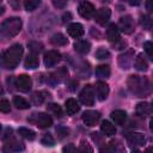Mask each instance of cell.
<instances>
[{
  "mask_svg": "<svg viewBox=\"0 0 153 153\" xmlns=\"http://www.w3.org/2000/svg\"><path fill=\"white\" fill-rule=\"evenodd\" d=\"M127 85L129 91L136 97H148L153 92V85L146 76L130 75L127 80Z\"/></svg>",
  "mask_w": 153,
  "mask_h": 153,
  "instance_id": "cell-1",
  "label": "cell"
},
{
  "mask_svg": "<svg viewBox=\"0 0 153 153\" xmlns=\"http://www.w3.org/2000/svg\"><path fill=\"white\" fill-rule=\"evenodd\" d=\"M23 56V47L19 43L11 45L1 56V66L5 69H14Z\"/></svg>",
  "mask_w": 153,
  "mask_h": 153,
  "instance_id": "cell-2",
  "label": "cell"
},
{
  "mask_svg": "<svg viewBox=\"0 0 153 153\" xmlns=\"http://www.w3.org/2000/svg\"><path fill=\"white\" fill-rule=\"evenodd\" d=\"M22 19L18 17H11L5 19L0 26V37L2 39H7L17 36L22 30Z\"/></svg>",
  "mask_w": 153,
  "mask_h": 153,
  "instance_id": "cell-3",
  "label": "cell"
},
{
  "mask_svg": "<svg viewBox=\"0 0 153 153\" xmlns=\"http://www.w3.org/2000/svg\"><path fill=\"white\" fill-rule=\"evenodd\" d=\"M27 121H29L30 123L37 126L38 128H42V129L49 128V127H51V124H53L51 117H50L49 115L44 114V112H35V114H32V115L27 118Z\"/></svg>",
  "mask_w": 153,
  "mask_h": 153,
  "instance_id": "cell-4",
  "label": "cell"
},
{
  "mask_svg": "<svg viewBox=\"0 0 153 153\" xmlns=\"http://www.w3.org/2000/svg\"><path fill=\"white\" fill-rule=\"evenodd\" d=\"M117 26H118L120 31H122L123 33H126V35H130V33L134 31V29H135V24H134V19H133V17L129 16V14L121 17Z\"/></svg>",
  "mask_w": 153,
  "mask_h": 153,
  "instance_id": "cell-5",
  "label": "cell"
},
{
  "mask_svg": "<svg viewBox=\"0 0 153 153\" xmlns=\"http://www.w3.org/2000/svg\"><path fill=\"white\" fill-rule=\"evenodd\" d=\"M24 151V145L14 137H10L2 146V153H17Z\"/></svg>",
  "mask_w": 153,
  "mask_h": 153,
  "instance_id": "cell-6",
  "label": "cell"
},
{
  "mask_svg": "<svg viewBox=\"0 0 153 153\" xmlns=\"http://www.w3.org/2000/svg\"><path fill=\"white\" fill-rule=\"evenodd\" d=\"M79 99H80V102H81L84 105H86V106H92L93 103H94V92H93V87H92L91 85H86V86L81 90V92H80V94H79Z\"/></svg>",
  "mask_w": 153,
  "mask_h": 153,
  "instance_id": "cell-7",
  "label": "cell"
},
{
  "mask_svg": "<svg viewBox=\"0 0 153 153\" xmlns=\"http://www.w3.org/2000/svg\"><path fill=\"white\" fill-rule=\"evenodd\" d=\"M78 12L82 18L91 19L92 17H94L96 10H94V6L90 1H81L78 6Z\"/></svg>",
  "mask_w": 153,
  "mask_h": 153,
  "instance_id": "cell-8",
  "label": "cell"
},
{
  "mask_svg": "<svg viewBox=\"0 0 153 153\" xmlns=\"http://www.w3.org/2000/svg\"><path fill=\"white\" fill-rule=\"evenodd\" d=\"M16 86L22 92H29L32 87V80L26 74H20L16 79Z\"/></svg>",
  "mask_w": 153,
  "mask_h": 153,
  "instance_id": "cell-9",
  "label": "cell"
},
{
  "mask_svg": "<svg viewBox=\"0 0 153 153\" xmlns=\"http://www.w3.org/2000/svg\"><path fill=\"white\" fill-rule=\"evenodd\" d=\"M81 117L86 126L93 127L98 123V121L100 118V114H99V111H96V110H86Z\"/></svg>",
  "mask_w": 153,
  "mask_h": 153,
  "instance_id": "cell-10",
  "label": "cell"
},
{
  "mask_svg": "<svg viewBox=\"0 0 153 153\" xmlns=\"http://www.w3.org/2000/svg\"><path fill=\"white\" fill-rule=\"evenodd\" d=\"M126 137H127L128 143H129L130 146H134V147L143 146L145 142H146L145 136H143L141 133H137V131H130V133H127V134H126Z\"/></svg>",
  "mask_w": 153,
  "mask_h": 153,
  "instance_id": "cell-11",
  "label": "cell"
},
{
  "mask_svg": "<svg viewBox=\"0 0 153 153\" xmlns=\"http://www.w3.org/2000/svg\"><path fill=\"white\" fill-rule=\"evenodd\" d=\"M110 16H111L110 8H108V7H100V8H98V10L96 11L93 18H94V20H96L99 25H105V24L109 22Z\"/></svg>",
  "mask_w": 153,
  "mask_h": 153,
  "instance_id": "cell-12",
  "label": "cell"
},
{
  "mask_svg": "<svg viewBox=\"0 0 153 153\" xmlns=\"http://www.w3.org/2000/svg\"><path fill=\"white\" fill-rule=\"evenodd\" d=\"M60 60H61V54L57 50H48L43 56L45 67H54Z\"/></svg>",
  "mask_w": 153,
  "mask_h": 153,
  "instance_id": "cell-13",
  "label": "cell"
},
{
  "mask_svg": "<svg viewBox=\"0 0 153 153\" xmlns=\"http://www.w3.org/2000/svg\"><path fill=\"white\" fill-rule=\"evenodd\" d=\"M133 55H134V50L129 49V50L124 51L123 54H121L118 56V65L122 69L130 68V65H131V61H133Z\"/></svg>",
  "mask_w": 153,
  "mask_h": 153,
  "instance_id": "cell-14",
  "label": "cell"
},
{
  "mask_svg": "<svg viewBox=\"0 0 153 153\" xmlns=\"http://www.w3.org/2000/svg\"><path fill=\"white\" fill-rule=\"evenodd\" d=\"M96 94H97V98L99 99V100H105L106 98H108V96H109V86H108V84L106 82H104V81H97L96 82Z\"/></svg>",
  "mask_w": 153,
  "mask_h": 153,
  "instance_id": "cell-15",
  "label": "cell"
},
{
  "mask_svg": "<svg viewBox=\"0 0 153 153\" xmlns=\"http://www.w3.org/2000/svg\"><path fill=\"white\" fill-rule=\"evenodd\" d=\"M106 37H108V39H109L112 44H115V43H117L118 41H121L120 29H118V26H117L116 24H110V25L108 26V29H106Z\"/></svg>",
  "mask_w": 153,
  "mask_h": 153,
  "instance_id": "cell-16",
  "label": "cell"
},
{
  "mask_svg": "<svg viewBox=\"0 0 153 153\" xmlns=\"http://www.w3.org/2000/svg\"><path fill=\"white\" fill-rule=\"evenodd\" d=\"M67 74H68V72H67V69L66 68H60V69H57L56 72H54V73H51V74H49V78H48V81L51 84V85H56V84H60L66 76H67Z\"/></svg>",
  "mask_w": 153,
  "mask_h": 153,
  "instance_id": "cell-17",
  "label": "cell"
},
{
  "mask_svg": "<svg viewBox=\"0 0 153 153\" xmlns=\"http://www.w3.org/2000/svg\"><path fill=\"white\" fill-rule=\"evenodd\" d=\"M67 32L73 38H80L84 35L85 30H84V26L80 23H72L67 26Z\"/></svg>",
  "mask_w": 153,
  "mask_h": 153,
  "instance_id": "cell-18",
  "label": "cell"
},
{
  "mask_svg": "<svg viewBox=\"0 0 153 153\" xmlns=\"http://www.w3.org/2000/svg\"><path fill=\"white\" fill-rule=\"evenodd\" d=\"M90 49H91V43L86 39H79L74 43V50L79 54L85 55L90 51Z\"/></svg>",
  "mask_w": 153,
  "mask_h": 153,
  "instance_id": "cell-19",
  "label": "cell"
},
{
  "mask_svg": "<svg viewBox=\"0 0 153 153\" xmlns=\"http://www.w3.org/2000/svg\"><path fill=\"white\" fill-rule=\"evenodd\" d=\"M38 65H39L38 55L32 54V53H30V54L26 56L25 61H24V67H25L26 69H35V68L38 67Z\"/></svg>",
  "mask_w": 153,
  "mask_h": 153,
  "instance_id": "cell-20",
  "label": "cell"
},
{
  "mask_svg": "<svg viewBox=\"0 0 153 153\" xmlns=\"http://www.w3.org/2000/svg\"><path fill=\"white\" fill-rule=\"evenodd\" d=\"M65 108H66V111L68 115H74L80 110V105L74 98H68L65 102Z\"/></svg>",
  "mask_w": 153,
  "mask_h": 153,
  "instance_id": "cell-21",
  "label": "cell"
},
{
  "mask_svg": "<svg viewBox=\"0 0 153 153\" xmlns=\"http://www.w3.org/2000/svg\"><path fill=\"white\" fill-rule=\"evenodd\" d=\"M111 118L116 124L123 126L127 121V112L123 110H114L111 112Z\"/></svg>",
  "mask_w": 153,
  "mask_h": 153,
  "instance_id": "cell-22",
  "label": "cell"
},
{
  "mask_svg": "<svg viewBox=\"0 0 153 153\" xmlns=\"http://www.w3.org/2000/svg\"><path fill=\"white\" fill-rule=\"evenodd\" d=\"M151 111H152V108H151V105H149L148 103H146V102L139 103V104L136 105V108H135L136 115H139V116H141V117L148 116V115L151 114Z\"/></svg>",
  "mask_w": 153,
  "mask_h": 153,
  "instance_id": "cell-23",
  "label": "cell"
},
{
  "mask_svg": "<svg viewBox=\"0 0 153 153\" xmlns=\"http://www.w3.org/2000/svg\"><path fill=\"white\" fill-rule=\"evenodd\" d=\"M134 67L140 72H146L148 69V63L143 56V54H139L134 60Z\"/></svg>",
  "mask_w": 153,
  "mask_h": 153,
  "instance_id": "cell-24",
  "label": "cell"
},
{
  "mask_svg": "<svg viewBox=\"0 0 153 153\" xmlns=\"http://www.w3.org/2000/svg\"><path fill=\"white\" fill-rule=\"evenodd\" d=\"M100 130L103 131L104 135L106 136H111V135H115L116 134V128L115 126L109 122V121H103L102 124H100Z\"/></svg>",
  "mask_w": 153,
  "mask_h": 153,
  "instance_id": "cell-25",
  "label": "cell"
},
{
  "mask_svg": "<svg viewBox=\"0 0 153 153\" xmlns=\"http://www.w3.org/2000/svg\"><path fill=\"white\" fill-rule=\"evenodd\" d=\"M47 96H49L48 92H45V91H37V92H35L31 96V100H32V103L35 105H39V104H42L45 100Z\"/></svg>",
  "mask_w": 153,
  "mask_h": 153,
  "instance_id": "cell-26",
  "label": "cell"
},
{
  "mask_svg": "<svg viewBox=\"0 0 153 153\" xmlns=\"http://www.w3.org/2000/svg\"><path fill=\"white\" fill-rule=\"evenodd\" d=\"M50 42H51V44L57 45V47H62V45H66V44L68 43L67 38H66L62 33H60V32H57V33L53 35V36H51V38H50Z\"/></svg>",
  "mask_w": 153,
  "mask_h": 153,
  "instance_id": "cell-27",
  "label": "cell"
},
{
  "mask_svg": "<svg viewBox=\"0 0 153 153\" xmlns=\"http://www.w3.org/2000/svg\"><path fill=\"white\" fill-rule=\"evenodd\" d=\"M110 73H111V71L108 65H99L96 67V75L98 78H109Z\"/></svg>",
  "mask_w": 153,
  "mask_h": 153,
  "instance_id": "cell-28",
  "label": "cell"
},
{
  "mask_svg": "<svg viewBox=\"0 0 153 153\" xmlns=\"http://www.w3.org/2000/svg\"><path fill=\"white\" fill-rule=\"evenodd\" d=\"M13 104L16 105L17 109H20V110H25V109L30 108V103L20 96H14L13 97Z\"/></svg>",
  "mask_w": 153,
  "mask_h": 153,
  "instance_id": "cell-29",
  "label": "cell"
},
{
  "mask_svg": "<svg viewBox=\"0 0 153 153\" xmlns=\"http://www.w3.org/2000/svg\"><path fill=\"white\" fill-rule=\"evenodd\" d=\"M47 110H48L49 112H51V114H53L55 117H57V118H61L62 115H63L61 106H60L59 104H56V103H49V104L47 105Z\"/></svg>",
  "mask_w": 153,
  "mask_h": 153,
  "instance_id": "cell-30",
  "label": "cell"
},
{
  "mask_svg": "<svg viewBox=\"0 0 153 153\" xmlns=\"http://www.w3.org/2000/svg\"><path fill=\"white\" fill-rule=\"evenodd\" d=\"M18 134H19L20 136H23L24 139H26V140H33V139L36 137L35 131L31 130V129H29V128H25V127L18 128Z\"/></svg>",
  "mask_w": 153,
  "mask_h": 153,
  "instance_id": "cell-31",
  "label": "cell"
},
{
  "mask_svg": "<svg viewBox=\"0 0 153 153\" xmlns=\"http://www.w3.org/2000/svg\"><path fill=\"white\" fill-rule=\"evenodd\" d=\"M27 48H29L30 53L38 55L43 50V44L39 43V42H37V41H31V42L27 43Z\"/></svg>",
  "mask_w": 153,
  "mask_h": 153,
  "instance_id": "cell-32",
  "label": "cell"
},
{
  "mask_svg": "<svg viewBox=\"0 0 153 153\" xmlns=\"http://www.w3.org/2000/svg\"><path fill=\"white\" fill-rule=\"evenodd\" d=\"M140 24H141L142 27L149 30V29L153 27V19L151 17L146 16V14H141L140 16Z\"/></svg>",
  "mask_w": 153,
  "mask_h": 153,
  "instance_id": "cell-33",
  "label": "cell"
},
{
  "mask_svg": "<svg viewBox=\"0 0 153 153\" xmlns=\"http://www.w3.org/2000/svg\"><path fill=\"white\" fill-rule=\"evenodd\" d=\"M116 152V143L115 141H111L99 148V153H115Z\"/></svg>",
  "mask_w": 153,
  "mask_h": 153,
  "instance_id": "cell-34",
  "label": "cell"
},
{
  "mask_svg": "<svg viewBox=\"0 0 153 153\" xmlns=\"http://www.w3.org/2000/svg\"><path fill=\"white\" fill-rule=\"evenodd\" d=\"M41 5V1L39 0H26L25 2H24V7H25V10L26 11H33V10H36L38 6Z\"/></svg>",
  "mask_w": 153,
  "mask_h": 153,
  "instance_id": "cell-35",
  "label": "cell"
},
{
  "mask_svg": "<svg viewBox=\"0 0 153 153\" xmlns=\"http://www.w3.org/2000/svg\"><path fill=\"white\" fill-rule=\"evenodd\" d=\"M78 152H79V153H93V148L91 147V145H90L87 141L82 140V141L80 142V146H79V148H78Z\"/></svg>",
  "mask_w": 153,
  "mask_h": 153,
  "instance_id": "cell-36",
  "label": "cell"
},
{
  "mask_svg": "<svg viewBox=\"0 0 153 153\" xmlns=\"http://www.w3.org/2000/svg\"><path fill=\"white\" fill-rule=\"evenodd\" d=\"M41 142H42V145L48 146V147H53L55 145V140L50 134H44L43 137L41 139Z\"/></svg>",
  "mask_w": 153,
  "mask_h": 153,
  "instance_id": "cell-37",
  "label": "cell"
},
{
  "mask_svg": "<svg viewBox=\"0 0 153 153\" xmlns=\"http://www.w3.org/2000/svg\"><path fill=\"white\" fill-rule=\"evenodd\" d=\"M96 57L97 59H99V60H105V59H109L110 57V53H109V50H106L105 48H99V49H97V51H96Z\"/></svg>",
  "mask_w": 153,
  "mask_h": 153,
  "instance_id": "cell-38",
  "label": "cell"
},
{
  "mask_svg": "<svg viewBox=\"0 0 153 153\" xmlns=\"http://www.w3.org/2000/svg\"><path fill=\"white\" fill-rule=\"evenodd\" d=\"M143 49H145L147 56L153 61V42H151V41L145 42L143 43Z\"/></svg>",
  "mask_w": 153,
  "mask_h": 153,
  "instance_id": "cell-39",
  "label": "cell"
},
{
  "mask_svg": "<svg viewBox=\"0 0 153 153\" xmlns=\"http://www.w3.org/2000/svg\"><path fill=\"white\" fill-rule=\"evenodd\" d=\"M0 111L6 114V112H10L11 111V105H10V102L5 98H2L0 100Z\"/></svg>",
  "mask_w": 153,
  "mask_h": 153,
  "instance_id": "cell-40",
  "label": "cell"
},
{
  "mask_svg": "<svg viewBox=\"0 0 153 153\" xmlns=\"http://www.w3.org/2000/svg\"><path fill=\"white\" fill-rule=\"evenodd\" d=\"M56 133H57L59 139H63V137L68 136V134H69V129L66 128V127H63V126H59V127L56 128Z\"/></svg>",
  "mask_w": 153,
  "mask_h": 153,
  "instance_id": "cell-41",
  "label": "cell"
},
{
  "mask_svg": "<svg viewBox=\"0 0 153 153\" xmlns=\"http://www.w3.org/2000/svg\"><path fill=\"white\" fill-rule=\"evenodd\" d=\"M62 152H63V153H76V148H75L74 145L69 143V145H67V146L63 147Z\"/></svg>",
  "mask_w": 153,
  "mask_h": 153,
  "instance_id": "cell-42",
  "label": "cell"
},
{
  "mask_svg": "<svg viewBox=\"0 0 153 153\" xmlns=\"http://www.w3.org/2000/svg\"><path fill=\"white\" fill-rule=\"evenodd\" d=\"M10 137H12V129L8 127V128H5V130H4L2 140H4V141H6V140H8Z\"/></svg>",
  "mask_w": 153,
  "mask_h": 153,
  "instance_id": "cell-43",
  "label": "cell"
},
{
  "mask_svg": "<svg viewBox=\"0 0 153 153\" xmlns=\"http://www.w3.org/2000/svg\"><path fill=\"white\" fill-rule=\"evenodd\" d=\"M92 140L96 142V143H98V142H102L103 141V137L98 134V133H92ZM99 145V143H98Z\"/></svg>",
  "mask_w": 153,
  "mask_h": 153,
  "instance_id": "cell-44",
  "label": "cell"
},
{
  "mask_svg": "<svg viewBox=\"0 0 153 153\" xmlns=\"http://www.w3.org/2000/svg\"><path fill=\"white\" fill-rule=\"evenodd\" d=\"M53 4H54V6H56V7H59V8H63L66 5H67V2L66 1H56V0H54L53 1Z\"/></svg>",
  "mask_w": 153,
  "mask_h": 153,
  "instance_id": "cell-45",
  "label": "cell"
},
{
  "mask_svg": "<svg viewBox=\"0 0 153 153\" xmlns=\"http://www.w3.org/2000/svg\"><path fill=\"white\" fill-rule=\"evenodd\" d=\"M146 10L148 11V12H153V0H148V1H146Z\"/></svg>",
  "mask_w": 153,
  "mask_h": 153,
  "instance_id": "cell-46",
  "label": "cell"
},
{
  "mask_svg": "<svg viewBox=\"0 0 153 153\" xmlns=\"http://www.w3.org/2000/svg\"><path fill=\"white\" fill-rule=\"evenodd\" d=\"M62 18H63V20H62V22H63V23H66V22H68V20H71V18H72V16H71V13L68 12V13H65Z\"/></svg>",
  "mask_w": 153,
  "mask_h": 153,
  "instance_id": "cell-47",
  "label": "cell"
},
{
  "mask_svg": "<svg viewBox=\"0 0 153 153\" xmlns=\"http://www.w3.org/2000/svg\"><path fill=\"white\" fill-rule=\"evenodd\" d=\"M78 87V81H75V80H73L72 82H71V86H69V90L71 91H74L75 88Z\"/></svg>",
  "mask_w": 153,
  "mask_h": 153,
  "instance_id": "cell-48",
  "label": "cell"
},
{
  "mask_svg": "<svg viewBox=\"0 0 153 153\" xmlns=\"http://www.w3.org/2000/svg\"><path fill=\"white\" fill-rule=\"evenodd\" d=\"M143 153H153V147H147Z\"/></svg>",
  "mask_w": 153,
  "mask_h": 153,
  "instance_id": "cell-49",
  "label": "cell"
},
{
  "mask_svg": "<svg viewBox=\"0 0 153 153\" xmlns=\"http://www.w3.org/2000/svg\"><path fill=\"white\" fill-rule=\"evenodd\" d=\"M149 129L153 131V117L151 118V121H149Z\"/></svg>",
  "mask_w": 153,
  "mask_h": 153,
  "instance_id": "cell-50",
  "label": "cell"
},
{
  "mask_svg": "<svg viewBox=\"0 0 153 153\" xmlns=\"http://www.w3.org/2000/svg\"><path fill=\"white\" fill-rule=\"evenodd\" d=\"M129 4H130V5H139L140 2H139V1H130Z\"/></svg>",
  "mask_w": 153,
  "mask_h": 153,
  "instance_id": "cell-51",
  "label": "cell"
},
{
  "mask_svg": "<svg viewBox=\"0 0 153 153\" xmlns=\"http://www.w3.org/2000/svg\"><path fill=\"white\" fill-rule=\"evenodd\" d=\"M131 153H140V152H139V151H133Z\"/></svg>",
  "mask_w": 153,
  "mask_h": 153,
  "instance_id": "cell-52",
  "label": "cell"
},
{
  "mask_svg": "<svg viewBox=\"0 0 153 153\" xmlns=\"http://www.w3.org/2000/svg\"><path fill=\"white\" fill-rule=\"evenodd\" d=\"M151 108H152V110H153V100H152V103H151Z\"/></svg>",
  "mask_w": 153,
  "mask_h": 153,
  "instance_id": "cell-53",
  "label": "cell"
}]
</instances>
